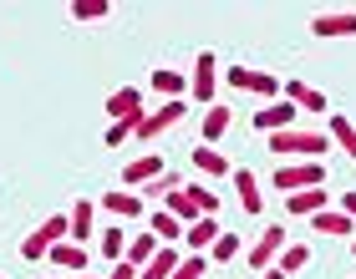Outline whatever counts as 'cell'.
Masks as SVG:
<instances>
[{
    "instance_id": "83f0119b",
    "label": "cell",
    "mask_w": 356,
    "mask_h": 279,
    "mask_svg": "<svg viewBox=\"0 0 356 279\" xmlns=\"http://www.w3.org/2000/svg\"><path fill=\"white\" fill-rule=\"evenodd\" d=\"M184 193L193 198V208H199L204 219H214V213H219V193H209L204 183H184Z\"/></svg>"
},
{
    "instance_id": "52a82bcc",
    "label": "cell",
    "mask_w": 356,
    "mask_h": 279,
    "mask_svg": "<svg viewBox=\"0 0 356 279\" xmlns=\"http://www.w3.org/2000/svg\"><path fill=\"white\" fill-rule=\"evenodd\" d=\"M296 117H300V107L296 102H285V96H280V102H265V112H254V133H285V127H296Z\"/></svg>"
},
{
    "instance_id": "6da1fadb",
    "label": "cell",
    "mask_w": 356,
    "mask_h": 279,
    "mask_svg": "<svg viewBox=\"0 0 356 279\" xmlns=\"http://www.w3.org/2000/svg\"><path fill=\"white\" fill-rule=\"evenodd\" d=\"M326 133H311V127H285V133L270 137V153H290L300 162H321V153H326Z\"/></svg>"
},
{
    "instance_id": "9c48e42d",
    "label": "cell",
    "mask_w": 356,
    "mask_h": 279,
    "mask_svg": "<svg viewBox=\"0 0 356 279\" xmlns=\"http://www.w3.org/2000/svg\"><path fill=\"white\" fill-rule=\"evenodd\" d=\"M153 178H163V158H158V153H138V158L122 168V183H127V188H148Z\"/></svg>"
},
{
    "instance_id": "277c9868",
    "label": "cell",
    "mask_w": 356,
    "mask_h": 279,
    "mask_svg": "<svg viewBox=\"0 0 356 279\" xmlns=\"http://www.w3.org/2000/svg\"><path fill=\"white\" fill-rule=\"evenodd\" d=\"M214 81H219V56H214V51H199V61H193V76H188L193 102L214 107Z\"/></svg>"
},
{
    "instance_id": "ac0fdd59",
    "label": "cell",
    "mask_w": 356,
    "mask_h": 279,
    "mask_svg": "<svg viewBox=\"0 0 356 279\" xmlns=\"http://www.w3.org/2000/svg\"><path fill=\"white\" fill-rule=\"evenodd\" d=\"M46 259H51L56 269H67V274H82V269H87V249H82V244H72V239H61Z\"/></svg>"
},
{
    "instance_id": "4fadbf2b",
    "label": "cell",
    "mask_w": 356,
    "mask_h": 279,
    "mask_svg": "<svg viewBox=\"0 0 356 279\" xmlns=\"http://www.w3.org/2000/svg\"><path fill=\"white\" fill-rule=\"evenodd\" d=\"M326 203H331V193H326V188H305V193H290V198H285V208L296 213V219H316V213L326 208Z\"/></svg>"
},
{
    "instance_id": "603a6c76",
    "label": "cell",
    "mask_w": 356,
    "mask_h": 279,
    "mask_svg": "<svg viewBox=\"0 0 356 279\" xmlns=\"http://www.w3.org/2000/svg\"><path fill=\"white\" fill-rule=\"evenodd\" d=\"M311 223H316V234H336V239H341V234H356V223L346 219L341 208H321Z\"/></svg>"
},
{
    "instance_id": "2e32d148",
    "label": "cell",
    "mask_w": 356,
    "mask_h": 279,
    "mask_svg": "<svg viewBox=\"0 0 356 279\" xmlns=\"http://www.w3.org/2000/svg\"><path fill=\"white\" fill-rule=\"evenodd\" d=\"M234 188H239V208H245V213H260V208H265L260 178H254L250 168H234Z\"/></svg>"
},
{
    "instance_id": "d590c367",
    "label": "cell",
    "mask_w": 356,
    "mask_h": 279,
    "mask_svg": "<svg viewBox=\"0 0 356 279\" xmlns=\"http://www.w3.org/2000/svg\"><path fill=\"white\" fill-rule=\"evenodd\" d=\"M102 279H138V269H133V264H127V259H118V264H112V269H107Z\"/></svg>"
},
{
    "instance_id": "e575fe53",
    "label": "cell",
    "mask_w": 356,
    "mask_h": 279,
    "mask_svg": "<svg viewBox=\"0 0 356 279\" xmlns=\"http://www.w3.org/2000/svg\"><path fill=\"white\" fill-rule=\"evenodd\" d=\"M107 10H112L107 0H76V6H72V15H76V21H102Z\"/></svg>"
},
{
    "instance_id": "e0dca14e",
    "label": "cell",
    "mask_w": 356,
    "mask_h": 279,
    "mask_svg": "<svg viewBox=\"0 0 356 279\" xmlns=\"http://www.w3.org/2000/svg\"><path fill=\"white\" fill-rule=\"evenodd\" d=\"M224 234L219 219H199V223H188L184 228V244H188V254H204V249H214V239Z\"/></svg>"
},
{
    "instance_id": "44dd1931",
    "label": "cell",
    "mask_w": 356,
    "mask_h": 279,
    "mask_svg": "<svg viewBox=\"0 0 356 279\" xmlns=\"http://www.w3.org/2000/svg\"><path fill=\"white\" fill-rule=\"evenodd\" d=\"M158 254V234H153V228H148V234H133V239H127V264H133L138 274H143V264H148V259Z\"/></svg>"
},
{
    "instance_id": "d6986e66",
    "label": "cell",
    "mask_w": 356,
    "mask_h": 279,
    "mask_svg": "<svg viewBox=\"0 0 356 279\" xmlns=\"http://www.w3.org/2000/svg\"><path fill=\"white\" fill-rule=\"evenodd\" d=\"M173 269H178V249H173V244H158V254L143 264L138 279H173Z\"/></svg>"
},
{
    "instance_id": "f1b7e54d",
    "label": "cell",
    "mask_w": 356,
    "mask_h": 279,
    "mask_svg": "<svg viewBox=\"0 0 356 279\" xmlns=\"http://www.w3.org/2000/svg\"><path fill=\"white\" fill-rule=\"evenodd\" d=\"M331 137L341 142V153H346V158H356V127L341 117V112H331Z\"/></svg>"
},
{
    "instance_id": "8d00e7d4",
    "label": "cell",
    "mask_w": 356,
    "mask_h": 279,
    "mask_svg": "<svg viewBox=\"0 0 356 279\" xmlns=\"http://www.w3.org/2000/svg\"><path fill=\"white\" fill-rule=\"evenodd\" d=\"M341 213H346V219L356 223V193H341Z\"/></svg>"
},
{
    "instance_id": "74e56055",
    "label": "cell",
    "mask_w": 356,
    "mask_h": 279,
    "mask_svg": "<svg viewBox=\"0 0 356 279\" xmlns=\"http://www.w3.org/2000/svg\"><path fill=\"white\" fill-rule=\"evenodd\" d=\"M260 279H290V274H280V269H265V274H260Z\"/></svg>"
},
{
    "instance_id": "5bb4252c",
    "label": "cell",
    "mask_w": 356,
    "mask_h": 279,
    "mask_svg": "<svg viewBox=\"0 0 356 279\" xmlns=\"http://www.w3.org/2000/svg\"><path fill=\"white\" fill-rule=\"evenodd\" d=\"M102 208L118 213V219H148V203H143V193H102Z\"/></svg>"
},
{
    "instance_id": "f35d334b",
    "label": "cell",
    "mask_w": 356,
    "mask_h": 279,
    "mask_svg": "<svg viewBox=\"0 0 356 279\" xmlns=\"http://www.w3.org/2000/svg\"><path fill=\"white\" fill-rule=\"evenodd\" d=\"M67 279H102V274H67Z\"/></svg>"
},
{
    "instance_id": "5b68a950",
    "label": "cell",
    "mask_w": 356,
    "mask_h": 279,
    "mask_svg": "<svg viewBox=\"0 0 356 279\" xmlns=\"http://www.w3.org/2000/svg\"><path fill=\"white\" fill-rule=\"evenodd\" d=\"M285 228L280 223H270L260 239H254V249H250V264H254V274H265V269H275V259H280V249H285Z\"/></svg>"
},
{
    "instance_id": "7c38bea8",
    "label": "cell",
    "mask_w": 356,
    "mask_h": 279,
    "mask_svg": "<svg viewBox=\"0 0 356 279\" xmlns=\"http://www.w3.org/2000/svg\"><path fill=\"white\" fill-rule=\"evenodd\" d=\"M107 117H112V122L143 117V92H138V87H118V92L107 96Z\"/></svg>"
},
{
    "instance_id": "4dcf8cb0",
    "label": "cell",
    "mask_w": 356,
    "mask_h": 279,
    "mask_svg": "<svg viewBox=\"0 0 356 279\" xmlns=\"http://www.w3.org/2000/svg\"><path fill=\"white\" fill-rule=\"evenodd\" d=\"M173 279H209V259L204 254H184L178 269H173Z\"/></svg>"
},
{
    "instance_id": "f546056e",
    "label": "cell",
    "mask_w": 356,
    "mask_h": 279,
    "mask_svg": "<svg viewBox=\"0 0 356 279\" xmlns=\"http://www.w3.org/2000/svg\"><path fill=\"white\" fill-rule=\"evenodd\" d=\"M97 249H102V254L112 259V264H118V259L127 254V234H122V228H102V239H97Z\"/></svg>"
},
{
    "instance_id": "9a60e30c",
    "label": "cell",
    "mask_w": 356,
    "mask_h": 279,
    "mask_svg": "<svg viewBox=\"0 0 356 279\" xmlns=\"http://www.w3.org/2000/svg\"><path fill=\"white\" fill-rule=\"evenodd\" d=\"M193 168H199L204 178H234L229 158H224V153H214L209 142H199V147H193Z\"/></svg>"
},
{
    "instance_id": "ffe728a7",
    "label": "cell",
    "mask_w": 356,
    "mask_h": 279,
    "mask_svg": "<svg viewBox=\"0 0 356 279\" xmlns=\"http://www.w3.org/2000/svg\"><path fill=\"white\" fill-rule=\"evenodd\" d=\"M285 102H296V107H305V112H326V96H321L316 87H305V81L296 76V81H285Z\"/></svg>"
},
{
    "instance_id": "d4e9b609",
    "label": "cell",
    "mask_w": 356,
    "mask_h": 279,
    "mask_svg": "<svg viewBox=\"0 0 356 279\" xmlns=\"http://www.w3.org/2000/svg\"><path fill=\"white\" fill-rule=\"evenodd\" d=\"M153 87L168 96V102H184V92H188V76L184 71H153Z\"/></svg>"
},
{
    "instance_id": "484cf974",
    "label": "cell",
    "mask_w": 356,
    "mask_h": 279,
    "mask_svg": "<svg viewBox=\"0 0 356 279\" xmlns=\"http://www.w3.org/2000/svg\"><path fill=\"white\" fill-rule=\"evenodd\" d=\"M148 228H153V234L163 239V244H173V239H184V223H178L173 213H163V208H158V213H148Z\"/></svg>"
},
{
    "instance_id": "7a4b0ae2",
    "label": "cell",
    "mask_w": 356,
    "mask_h": 279,
    "mask_svg": "<svg viewBox=\"0 0 356 279\" xmlns=\"http://www.w3.org/2000/svg\"><path fill=\"white\" fill-rule=\"evenodd\" d=\"M67 234H72V228H67V213H51V219H41V223H36V234H26L21 254H26V259H46Z\"/></svg>"
},
{
    "instance_id": "30bf717a",
    "label": "cell",
    "mask_w": 356,
    "mask_h": 279,
    "mask_svg": "<svg viewBox=\"0 0 356 279\" xmlns=\"http://www.w3.org/2000/svg\"><path fill=\"white\" fill-rule=\"evenodd\" d=\"M311 36H356V10H321V15H311Z\"/></svg>"
},
{
    "instance_id": "4316f807",
    "label": "cell",
    "mask_w": 356,
    "mask_h": 279,
    "mask_svg": "<svg viewBox=\"0 0 356 279\" xmlns=\"http://www.w3.org/2000/svg\"><path fill=\"white\" fill-rule=\"evenodd\" d=\"M305 264H311V249H305V244H285L275 269H280V274H296V269H305Z\"/></svg>"
},
{
    "instance_id": "3957f363",
    "label": "cell",
    "mask_w": 356,
    "mask_h": 279,
    "mask_svg": "<svg viewBox=\"0 0 356 279\" xmlns=\"http://www.w3.org/2000/svg\"><path fill=\"white\" fill-rule=\"evenodd\" d=\"M270 183H275V188H280L285 198H290V193L321 188V183H326V168H321V162H290V168H280V173L270 178Z\"/></svg>"
},
{
    "instance_id": "ba28073f",
    "label": "cell",
    "mask_w": 356,
    "mask_h": 279,
    "mask_svg": "<svg viewBox=\"0 0 356 279\" xmlns=\"http://www.w3.org/2000/svg\"><path fill=\"white\" fill-rule=\"evenodd\" d=\"M184 102H163V107H158V112H148V117H143V127H138V137L143 142H153V137H163V133H173V127L178 122H184Z\"/></svg>"
},
{
    "instance_id": "8992f818",
    "label": "cell",
    "mask_w": 356,
    "mask_h": 279,
    "mask_svg": "<svg viewBox=\"0 0 356 279\" xmlns=\"http://www.w3.org/2000/svg\"><path fill=\"white\" fill-rule=\"evenodd\" d=\"M224 76H229V87H239V92H260V96H270V102H280V81H275L270 71H254V67H229Z\"/></svg>"
},
{
    "instance_id": "7402d4cb",
    "label": "cell",
    "mask_w": 356,
    "mask_h": 279,
    "mask_svg": "<svg viewBox=\"0 0 356 279\" xmlns=\"http://www.w3.org/2000/svg\"><path fill=\"white\" fill-rule=\"evenodd\" d=\"M163 213H173V219H178V223H184V228L204 219V213H199V208H193V198H188V193H184V188H173V193H168V198H163Z\"/></svg>"
},
{
    "instance_id": "8fae6325",
    "label": "cell",
    "mask_w": 356,
    "mask_h": 279,
    "mask_svg": "<svg viewBox=\"0 0 356 279\" xmlns=\"http://www.w3.org/2000/svg\"><path fill=\"white\" fill-rule=\"evenodd\" d=\"M67 228H72V234H67L72 244H82V249L92 244V234H97V208H92V198H82V203L67 213Z\"/></svg>"
},
{
    "instance_id": "836d02e7",
    "label": "cell",
    "mask_w": 356,
    "mask_h": 279,
    "mask_svg": "<svg viewBox=\"0 0 356 279\" xmlns=\"http://www.w3.org/2000/svg\"><path fill=\"white\" fill-rule=\"evenodd\" d=\"M234 254H239V239H234V234H219L214 249H209V259H214V264H229Z\"/></svg>"
},
{
    "instance_id": "ab89813d",
    "label": "cell",
    "mask_w": 356,
    "mask_h": 279,
    "mask_svg": "<svg viewBox=\"0 0 356 279\" xmlns=\"http://www.w3.org/2000/svg\"><path fill=\"white\" fill-rule=\"evenodd\" d=\"M351 259H356V244H351Z\"/></svg>"
},
{
    "instance_id": "cb8c5ba5",
    "label": "cell",
    "mask_w": 356,
    "mask_h": 279,
    "mask_svg": "<svg viewBox=\"0 0 356 279\" xmlns=\"http://www.w3.org/2000/svg\"><path fill=\"white\" fill-rule=\"evenodd\" d=\"M229 122H234V117H229V107H224V102H214V107L204 112V142L214 147L224 133H229Z\"/></svg>"
},
{
    "instance_id": "d6a6232c",
    "label": "cell",
    "mask_w": 356,
    "mask_h": 279,
    "mask_svg": "<svg viewBox=\"0 0 356 279\" xmlns=\"http://www.w3.org/2000/svg\"><path fill=\"white\" fill-rule=\"evenodd\" d=\"M173 188H184V183H178L173 173H163V178H153V183H148V188H138V193H143V203H148V198H168Z\"/></svg>"
},
{
    "instance_id": "1f68e13d",
    "label": "cell",
    "mask_w": 356,
    "mask_h": 279,
    "mask_svg": "<svg viewBox=\"0 0 356 279\" xmlns=\"http://www.w3.org/2000/svg\"><path fill=\"white\" fill-rule=\"evenodd\" d=\"M143 117H148V112H143ZM143 117H127V122H112L107 127V147H122L127 137H133L138 133V127H143Z\"/></svg>"
}]
</instances>
